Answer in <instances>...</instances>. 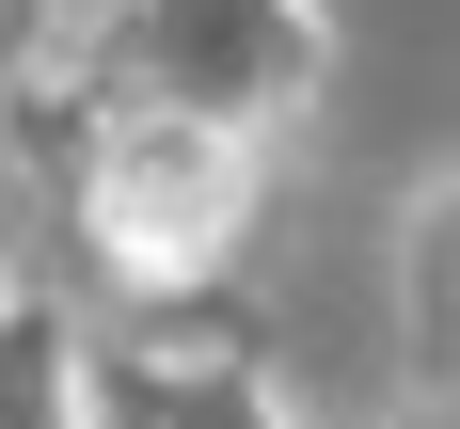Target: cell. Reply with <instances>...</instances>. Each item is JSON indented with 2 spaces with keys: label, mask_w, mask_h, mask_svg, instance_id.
Here are the masks:
<instances>
[{
  "label": "cell",
  "mask_w": 460,
  "mask_h": 429,
  "mask_svg": "<svg viewBox=\"0 0 460 429\" xmlns=\"http://www.w3.org/2000/svg\"><path fill=\"white\" fill-rule=\"evenodd\" d=\"M238 223H254V159L207 112H143V128L95 143V255L128 286H190Z\"/></svg>",
  "instance_id": "1"
}]
</instances>
